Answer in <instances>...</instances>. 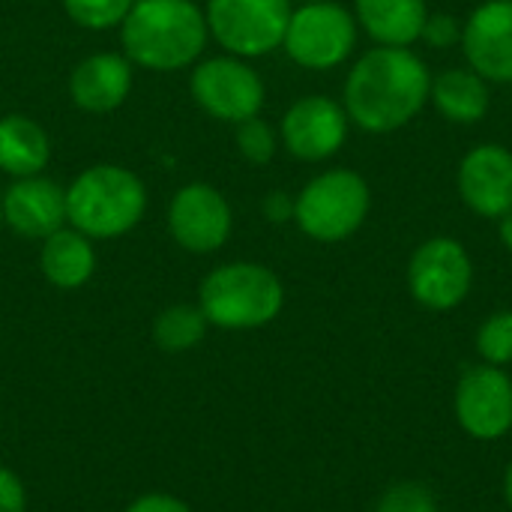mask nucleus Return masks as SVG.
I'll return each mask as SVG.
<instances>
[{
	"mask_svg": "<svg viewBox=\"0 0 512 512\" xmlns=\"http://www.w3.org/2000/svg\"><path fill=\"white\" fill-rule=\"evenodd\" d=\"M432 69L414 48L372 45L357 54L342 84V105L366 135H393L429 108Z\"/></svg>",
	"mask_w": 512,
	"mask_h": 512,
	"instance_id": "1",
	"label": "nucleus"
},
{
	"mask_svg": "<svg viewBox=\"0 0 512 512\" xmlns=\"http://www.w3.org/2000/svg\"><path fill=\"white\" fill-rule=\"evenodd\" d=\"M408 294L429 312L459 309L474 288V258L468 246L450 234L426 237L405 267Z\"/></svg>",
	"mask_w": 512,
	"mask_h": 512,
	"instance_id": "7",
	"label": "nucleus"
},
{
	"mask_svg": "<svg viewBox=\"0 0 512 512\" xmlns=\"http://www.w3.org/2000/svg\"><path fill=\"white\" fill-rule=\"evenodd\" d=\"M147 213L144 180L123 165L99 162L84 168L66 186V225L90 240L129 234Z\"/></svg>",
	"mask_w": 512,
	"mask_h": 512,
	"instance_id": "3",
	"label": "nucleus"
},
{
	"mask_svg": "<svg viewBox=\"0 0 512 512\" xmlns=\"http://www.w3.org/2000/svg\"><path fill=\"white\" fill-rule=\"evenodd\" d=\"M63 12L81 30H114L126 21L135 0H60Z\"/></svg>",
	"mask_w": 512,
	"mask_h": 512,
	"instance_id": "24",
	"label": "nucleus"
},
{
	"mask_svg": "<svg viewBox=\"0 0 512 512\" xmlns=\"http://www.w3.org/2000/svg\"><path fill=\"white\" fill-rule=\"evenodd\" d=\"M189 90L198 108L228 126L258 117L267 102V84L261 72L234 54H216L192 66Z\"/></svg>",
	"mask_w": 512,
	"mask_h": 512,
	"instance_id": "9",
	"label": "nucleus"
},
{
	"mask_svg": "<svg viewBox=\"0 0 512 512\" xmlns=\"http://www.w3.org/2000/svg\"><path fill=\"white\" fill-rule=\"evenodd\" d=\"M0 228H3V192H0Z\"/></svg>",
	"mask_w": 512,
	"mask_h": 512,
	"instance_id": "32",
	"label": "nucleus"
},
{
	"mask_svg": "<svg viewBox=\"0 0 512 512\" xmlns=\"http://www.w3.org/2000/svg\"><path fill=\"white\" fill-rule=\"evenodd\" d=\"M459 429L474 441H501L512 432V378L501 366H468L453 393Z\"/></svg>",
	"mask_w": 512,
	"mask_h": 512,
	"instance_id": "11",
	"label": "nucleus"
},
{
	"mask_svg": "<svg viewBox=\"0 0 512 512\" xmlns=\"http://www.w3.org/2000/svg\"><path fill=\"white\" fill-rule=\"evenodd\" d=\"M261 213L267 222L273 225H285V222H294V195L285 192V189H273L264 195L261 201Z\"/></svg>",
	"mask_w": 512,
	"mask_h": 512,
	"instance_id": "28",
	"label": "nucleus"
},
{
	"mask_svg": "<svg viewBox=\"0 0 512 512\" xmlns=\"http://www.w3.org/2000/svg\"><path fill=\"white\" fill-rule=\"evenodd\" d=\"M168 234L192 255L219 252L234 231V210L228 198L204 180L183 183L168 201Z\"/></svg>",
	"mask_w": 512,
	"mask_h": 512,
	"instance_id": "12",
	"label": "nucleus"
},
{
	"mask_svg": "<svg viewBox=\"0 0 512 512\" xmlns=\"http://www.w3.org/2000/svg\"><path fill=\"white\" fill-rule=\"evenodd\" d=\"M234 144H237V153L249 165H270L276 159L279 147H282L279 144V129L270 126L261 114L234 126Z\"/></svg>",
	"mask_w": 512,
	"mask_h": 512,
	"instance_id": "23",
	"label": "nucleus"
},
{
	"mask_svg": "<svg viewBox=\"0 0 512 512\" xmlns=\"http://www.w3.org/2000/svg\"><path fill=\"white\" fill-rule=\"evenodd\" d=\"M504 501H507V507L512 510V462L507 465V471H504Z\"/></svg>",
	"mask_w": 512,
	"mask_h": 512,
	"instance_id": "31",
	"label": "nucleus"
},
{
	"mask_svg": "<svg viewBox=\"0 0 512 512\" xmlns=\"http://www.w3.org/2000/svg\"><path fill=\"white\" fill-rule=\"evenodd\" d=\"M132 63L120 51H96L69 72V99L87 114H111L132 93Z\"/></svg>",
	"mask_w": 512,
	"mask_h": 512,
	"instance_id": "16",
	"label": "nucleus"
},
{
	"mask_svg": "<svg viewBox=\"0 0 512 512\" xmlns=\"http://www.w3.org/2000/svg\"><path fill=\"white\" fill-rule=\"evenodd\" d=\"M39 270L48 285L60 291L84 288L96 273V246L87 234L63 225L60 231L48 234L39 246Z\"/></svg>",
	"mask_w": 512,
	"mask_h": 512,
	"instance_id": "19",
	"label": "nucleus"
},
{
	"mask_svg": "<svg viewBox=\"0 0 512 512\" xmlns=\"http://www.w3.org/2000/svg\"><path fill=\"white\" fill-rule=\"evenodd\" d=\"M351 135L345 105L324 93L294 99L279 120V144L306 165H318L342 153Z\"/></svg>",
	"mask_w": 512,
	"mask_h": 512,
	"instance_id": "10",
	"label": "nucleus"
},
{
	"mask_svg": "<svg viewBox=\"0 0 512 512\" xmlns=\"http://www.w3.org/2000/svg\"><path fill=\"white\" fill-rule=\"evenodd\" d=\"M498 240H501V246L512 255V210L507 216L498 219Z\"/></svg>",
	"mask_w": 512,
	"mask_h": 512,
	"instance_id": "30",
	"label": "nucleus"
},
{
	"mask_svg": "<svg viewBox=\"0 0 512 512\" xmlns=\"http://www.w3.org/2000/svg\"><path fill=\"white\" fill-rule=\"evenodd\" d=\"M210 42L204 9L192 0H135L120 24V45L132 66L180 72L201 60Z\"/></svg>",
	"mask_w": 512,
	"mask_h": 512,
	"instance_id": "2",
	"label": "nucleus"
},
{
	"mask_svg": "<svg viewBox=\"0 0 512 512\" xmlns=\"http://www.w3.org/2000/svg\"><path fill=\"white\" fill-rule=\"evenodd\" d=\"M291 9V0H207L204 18L225 54L258 60L282 48Z\"/></svg>",
	"mask_w": 512,
	"mask_h": 512,
	"instance_id": "8",
	"label": "nucleus"
},
{
	"mask_svg": "<svg viewBox=\"0 0 512 512\" xmlns=\"http://www.w3.org/2000/svg\"><path fill=\"white\" fill-rule=\"evenodd\" d=\"M51 162L48 129L27 114L0 117V171L12 180L36 177Z\"/></svg>",
	"mask_w": 512,
	"mask_h": 512,
	"instance_id": "20",
	"label": "nucleus"
},
{
	"mask_svg": "<svg viewBox=\"0 0 512 512\" xmlns=\"http://www.w3.org/2000/svg\"><path fill=\"white\" fill-rule=\"evenodd\" d=\"M198 306L210 327L258 330L282 315L285 285L258 261H231L204 276L198 288Z\"/></svg>",
	"mask_w": 512,
	"mask_h": 512,
	"instance_id": "4",
	"label": "nucleus"
},
{
	"mask_svg": "<svg viewBox=\"0 0 512 512\" xmlns=\"http://www.w3.org/2000/svg\"><path fill=\"white\" fill-rule=\"evenodd\" d=\"M372 512H438V501L435 495L420 486V483H396L390 486Z\"/></svg>",
	"mask_w": 512,
	"mask_h": 512,
	"instance_id": "25",
	"label": "nucleus"
},
{
	"mask_svg": "<svg viewBox=\"0 0 512 512\" xmlns=\"http://www.w3.org/2000/svg\"><path fill=\"white\" fill-rule=\"evenodd\" d=\"M3 225L24 240H45L66 225V189L45 174L12 180L3 189Z\"/></svg>",
	"mask_w": 512,
	"mask_h": 512,
	"instance_id": "15",
	"label": "nucleus"
},
{
	"mask_svg": "<svg viewBox=\"0 0 512 512\" xmlns=\"http://www.w3.org/2000/svg\"><path fill=\"white\" fill-rule=\"evenodd\" d=\"M462 21L465 66L492 87L512 84V0H483Z\"/></svg>",
	"mask_w": 512,
	"mask_h": 512,
	"instance_id": "14",
	"label": "nucleus"
},
{
	"mask_svg": "<svg viewBox=\"0 0 512 512\" xmlns=\"http://www.w3.org/2000/svg\"><path fill=\"white\" fill-rule=\"evenodd\" d=\"M474 348L480 363L489 366H501L507 369L512 363V309L492 312L489 318H483V324L477 327L474 336Z\"/></svg>",
	"mask_w": 512,
	"mask_h": 512,
	"instance_id": "22",
	"label": "nucleus"
},
{
	"mask_svg": "<svg viewBox=\"0 0 512 512\" xmlns=\"http://www.w3.org/2000/svg\"><path fill=\"white\" fill-rule=\"evenodd\" d=\"M0 512H27L24 483L9 468H0Z\"/></svg>",
	"mask_w": 512,
	"mask_h": 512,
	"instance_id": "27",
	"label": "nucleus"
},
{
	"mask_svg": "<svg viewBox=\"0 0 512 512\" xmlns=\"http://www.w3.org/2000/svg\"><path fill=\"white\" fill-rule=\"evenodd\" d=\"M351 12L372 45L414 48L429 18V0H354Z\"/></svg>",
	"mask_w": 512,
	"mask_h": 512,
	"instance_id": "17",
	"label": "nucleus"
},
{
	"mask_svg": "<svg viewBox=\"0 0 512 512\" xmlns=\"http://www.w3.org/2000/svg\"><path fill=\"white\" fill-rule=\"evenodd\" d=\"M126 512H192L189 510V504L186 501H180V498H174V495H168V492H147V495H141V498H135Z\"/></svg>",
	"mask_w": 512,
	"mask_h": 512,
	"instance_id": "29",
	"label": "nucleus"
},
{
	"mask_svg": "<svg viewBox=\"0 0 512 512\" xmlns=\"http://www.w3.org/2000/svg\"><path fill=\"white\" fill-rule=\"evenodd\" d=\"M372 213V186L354 168H324L294 195V225L303 237L336 246L351 240Z\"/></svg>",
	"mask_w": 512,
	"mask_h": 512,
	"instance_id": "5",
	"label": "nucleus"
},
{
	"mask_svg": "<svg viewBox=\"0 0 512 512\" xmlns=\"http://www.w3.org/2000/svg\"><path fill=\"white\" fill-rule=\"evenodd\" d=\"M462 18L453 12H429L426 24H423V36L420 42L432 51H447V48H459L462 45Z\"/></svg>",
	"mask_w": 512,
	"mask_h": 512,
	"instance_id": "26",
	"label": "nucleus"
},
{
	"mask_svg": "<svg viewBox=\"0 0 512 512\" xmlns=\"http://www.w3.org/2000/svg\"><path fill=\"white\" fill-rule=\"evenodd\" d=\"M456 195L468 213L498 222L512 210V150L501 141H483L465 150L456 165Z\"/></svg>",
	"mask_w": 512,
	"mask_h": 512,
	"instance_id": "13",
	"label": "nucleus"
},
{
	"mask_svg": "<svg viewBox=\"0 0 512 512\" xmlns=\"http://www.w3.org/2000/svg\"><path fill=\"white\" fill-rule=\"evenodd\" d=\"M291 3L297 6V3H321V0H291Z\"/></svg>",
	"mask_w": 512,
	"mask_h": 512,
	"instance_id": "33",
	"label": "nucleus"
},
{
	"mask_svg": "<svg viewBox=\"0 0 512 512\" xmlns=\"http://www.w3.org/2000/svg\"><path fill=\"white\" fill-rule=\"evenodd\" d=\"M429 105L453 126H477L492 111V84L471 66H447L432 72Z\"/></svg>",
	"mask_w": 512,
	"mask_h": 512,
	"instance_id": "18",
	"label": "nucleus"
},
{
	"mask_svg": "<svg viewBox=\"0 0 512 512\" xmlns=\"http://www.w3.org/2000/svg\"><path fill=\"white\" fill-rule=\"evenodd\" d=\"M210 321L204 318L201 306L192 303H174L162 309L153 321V342L165 354H183L204 342Z\"/></svg>",
	"mask_w": 512,
	"mask_h": 512,
	"instance_id": "21",
	"label": "nucleus"
},
{
	"mask_svg": "<svg viewBox=\"0 0 512 512\" xmlns=\"http://www.w3.org/2000/svg\"><path fill=\"white\" fill-rule=\"evenodd\" d=\"M360 42V27L351 6L339 0L297 3L291 9L282 51L288 60L309 72H330L354 60Z\"/></svg>",
	"mask_w": 512,
	"mask_h": 512,
	"instance_id": "6",
	"label": "nucleus"
}]
</instances>
